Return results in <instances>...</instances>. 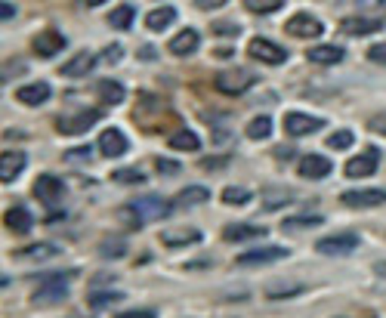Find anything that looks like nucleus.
Wrapping results in <instances>:
<instances>
[{"label": "nucleus", "mask_w": 386, "mask_h": 318, "mask_svg": "<svg viewBox=\"0 0 386 318\" xmlns=\"http://www.w3.org/2000/svg\"><path fill=\"white\" fill-rule=\"evenodd\" d=\"M72 278V269L68 272H59V275H37V281H41V288L34 291V303H62V300L68 297V288L65 281Z\"/></svg>", "instance_id": "f257e3e1"}, {"label": "nucleus", "mask_w": 386, "mask_h": 318, "mask_svg": "<svg viewBox=\"0 0 386 318\" xmlns=\"http://www.w3.org/2000/svg\"><path fill=\"white\" fill-rule=\"evenodd\" d=\"M253 81H257V77L247 72V68H229V72L216 74L213 84H216V90L226 93V96H241V93H247L253 87Z\"/></svg>", "instance_id": "f03ea898"}, {"label": "nucleus", "mask_w": 386, "mask_h": 318, "mask_svg": "<svg viewBox=\"0 0 386 318\" xmlns=\"http://www.w3.org/2000/svg\"><path fill=\"white\" fill-rule=\"evenodd\" d=\"M359 247V235L355 232H337V235H328L315 244V251L324 253V257H346Z\"/></svg>", "instance_id": "7ed1b4c3"}, {"label": "nucleus", "mask_w": 386, "mask_h": 318, "mask_svg": "<svg viewBox=\"0 0 386 318\" xmlns=\"http://www.w3.org/2000/svg\"><path fill=\"white\" fill-rule=\"evenodd\" d=\"M284 31H288L291 37L315 41V37H321V34H324V25H321L319 19H315V15H309V13H297V15H291V19H288Z\"/></svg>", "instance_id": "20e7f679"}, {"label": "nucleus", "mask_w": 386, "mask_h": 318, "mask_svg": "<svg viewBox=\"0 0 386 318\" xmlns=\"http://www.w3.org/2000/svg\"><path fill=\"white\" fill-rule=\"evenodd\" d=\"M96 121H99V112L96 108H87V112H77V114H62L56 121V130L65 136H77V133H87Z\"/></svg>", "instance_id": "39448f33"}, {"label": "nucleus", "mask_w": 386, "mask_h": 318, "mask_svg": "<svg viewBox=\"0 0 386 318\" xmlns=\"http://www.w3.org/2000/svg\"><path fill=\"white\" fill-rule=\"evenodd\" d=\"M247 53H251V59L266 62V65H281V62L288 59V53H284L278 44L266 41V37H253V41L247 44Z\"/></svg>", "instance_id": "423d86ee"}, {"label": "nucleus", "mask_w": 386, "mask_h": 318, "mask_svg": "<svg viewBox=\"0 0 386 318\" xmlns=\"http://www.w3.org/2000/svg\"><path fill=\"white\" fill-rule=\"evenodd\" d=\"M377 164H380V152L368 149V152H361V154H355V158L346 161V176H350V180H365V176L377 173Z\"/></svg>", "instance_id": "0eeeda50"}, {"label": "nucleus", "mask_w": 386, "mask_h": 318, "mask_svg": "<svg viewBox=\"0 0 386 318\" xmlns=\"http://www.w3.org/2000/svg\"><path fill=\"white\" fill-rule=\"evenodd\" d=\"M346 207H355V211H365V207H380L386 201V192L383 189H352V192H343L340 195Z\"/></svg>", "instance_id": "6e6552de"}, {"label": "nucleus", "mask_w": 386, "mask_h": 318, "mask_svg": "<svg viewBox=\"0 0 386 318\" xmlns=\"http://www.w3.org/2000/svg\"><path fill=\"white\" fill-rule=\"evenodd\" d=\"M321 127H324V121L312 118V114H303V112L284 114V130H288L291 136H312V133H319Z\"/></svg>", "instance_id": "1a4fd4ad"}, {"label": "nucleus", "mask_w": 386, "mask_h": 318, "mask_svg": "<svg viewBox=\"0 0 386 318\" xmlns=\"http://www.w3.org/2000/svg\"><path fill=\"white\" fill-rule=\"evenodd\" d=\"M278 260H288V247H253V251H244L235 263L238 266H266Z\"/></svg>", "instance_id": "9d476101"}, {"label": "nucleus", "mask_w": 386, "mask_h": 318, "mask_svg": "<svg viewBox=\"0 0 386 318\" xmlns=\"http://www.w3.org/2000/svg\"><path fill=\"white\" fill-rule=\"evenodd\" d=\"M133 207L139 213H142V220L149 223V220H164V216H170L176 211L173 204H170L167 198H158V195H149V198H136L133 201Z\"/></svg>", "instance_id": "9b49d317"}, {"label": "nucleus", "mask_w": 386, "mask_h": 318, "mask_svg": "<svg viewBox=\"0 0 386 318\" xmlns=\"http://www.w3.org/2000/svg\"><path fill=\"white\" fill-rule=\"evenodd\" d=\"M62 195H65V183L59 176L44 173L34 180V198H41L44 204H56V201H62Z\"/></svg>", "instance_id": "f8f14e48"}, {"label": "nucleus", "mask_w": 386, "mask_h": 318, "mask_svg": "<svg viewBox=\"0 0 386 318\" xmlns=\"http://www.w3.org/2000/svg\"><path fill=\"white\" fill-rule=\"evenodd\" d=\"M340 28H343V34H350V37H368V34H377V31L383 28V22L371 19V15H350V19L340 22Z\"/></svg>", "instance_id": "ddd939ff"}, {"label": "nucleus", "mask_w": 386, "mask_h": 318, "mask_svg": "<svg viewBox=\"0 0 386 318\" xmlns=\"http://www.w3.org/2000/svg\"><path fill=\"white\" fill-rule=\"evenodd\" d=\"M31 46H34V53L41 59H50V56H56L62 46H65V37H62L56 28H44L41 34L34 37V44H31Z\"/></svg>", "instance_id": "4468645a"}, {"label": "nucleus", "mask_w": 386, "mask_h": 318, "mask_svg": "<svg viewBox=\"0 0 386 318\" xmlns=\"http://www.w3.org/2000/svg\"><path fill=\"white\" fill-rule=\"evenodd\" d=\"M28 164V154L19 152V149H6L4 158H0V180L4 183H13L15 176L22 173V167Z\"/></svg>", "instance_id": "2eb2a0df"}, {"label": "nucleus", "mask_w": 386, "mask_h": 318, "mask_svg": "<svg viewBox=\"0 0 386 318\" xmlns=\"http://www.w3.org/2000/svg\"><path fill=\"white\" fill-rule=\"evenodd\" d=\"M130 145H127V136L121 133V130H114V127H108L102 130V136H99V152L105 154V158H121L124 152H127Z\"/></svg>", "instance_id": "dca6fc26"}, {"label": "nucleus", "mask_w": 386, "mask_h": 318, "mask_svg": "<svg viewBox=\"0 0 386 318\" xmlns=\"http://www.w3.org/2000/svg\"><path fill=\"white\" fill-rule=\"evenodd\" d=\"M331 170H334L331 161L321 158V154H303V158H300V173H303L306 180H324Z\"/></svg>", "instance_id": "f3484780"}, {"label": "nucleus", "mask_w": 386, "mask_h": 318, "mask_svg": "<svg viewBox=\"0 0 386 318\" xmlns=\"http://www.w3.org/2000/svg\"><path fill=\"white\" fill-rule=\"evenodd\" d=\"M198 44H201V34L195 28H182L180 34L170 41V53L173 56H192V53L198 50Z\"/></svg>", "instance_id": "a211bd4d"}, {"label": "nucleus", "mask_w": 386, "mask_h": 318, "mask_svg": "<svg viewBox=\"0 0 386 318\" xmlns=\"http://www.w3.org/2000/svg\"><path fill=\"white\" fill-rule=\"evenodd\" d=\"M15 99H19L22 105H44L46 99H50V84L34 81V84H28V87H19L15 90Z\"/></svg>", "instance_id": "6ab92c4d"}, {"label": "nucleus", "mask_w": 386, "mask_h": 318, "mask_svg": "<svg viewBox=\"0 0 386 318\" xmlns=\"http://www.w3.org/2000/svg\"><path fill=\"white\" fill-rule=\"evenodd\" d=\"M96 65V56L87 50H81L77 56H72L65 62V65L59 68V74H65V77H81V74H90V68Z\"/></svg>", "instance_id": "aec40b11"}, {"label": "nucleus", "mask_w": 386, "mask_h": 318, "mask_svg": "<svg viewBox=\"0 0 386 318\" xmlns=\"http://www.w3.org/2000/svg\"><path fill=\"white\" fill-rule=\"evenodd\" d=\"M262 235H266V229L251 226V223H232V226L222 229L226 241H253V238H262Z\"/></svg>", "instance_id": "412c9836"}, {"label": "nucleus", "mask_w": 386, "mask_h": 318, "mask_svg": "<svg viewBox=\"0 0 386 318\" xmlns=\"http://www.w3.org/2000/svg\"><path fill=\"white\" fill-rule=\"evenodd\" d=\"M4 223H6V229H10V232L22 235V232H31V226H34V216H31L25 207H10V211L4 213Z\"/></svg>", "instance_id": "4be33fe9"}, {"label": "nucleus", "mask_w": 386, "mask_h": 318, "mask_svg": "<svg viewBox=\"0 0 386 318\" xmlns=\"http://www.w3.org/2000/svg\"><path fill=\"white\" fill-rule=\"evenodd\" d=\"M201 232L198 229H167L161 232V244L164 247H182V244H198Z\"/></svg>", "instance_id": "5701e85b"}, {"label": "nucleus", "mask_w": 386, "mask_h": 318, "mask_svg": "<svg viewBox=\"0 0 386 318\" xmlns=\"http://www.w3.org/2000/svg\"><path fill=\"white\" fill-rule=\"evenodd\" d=\"M306 56H309V62H315V65H337V62L343 59V46H337V44L312 46Z\"/></svg>", "instance_id": "b1692460"}, {"label": "nucleus", "mask_w": 386, "mask_h": 318, "mask_svg": "<svg viewBox=\"0 0 386 318\" xmlns=\"http://www.w3.org/2000/svg\"><path fill=\"white\" fill-rule=\"evenodd\" d=\"M207 198H211V192H207L204 185H189V189H182L180 195H176L173 207H180V211H185V207H198V204H204Z\"/></svg>", "instance_id": "393cba45"}, {"label": "nucleus", "mask_w": 386, "mask_h": 318, "mask_svg": "<svg viewBox=\"0 0 386 318\" xmlns=\"http://www.w3.org/2000/svg\"><path fill=\"white\" fill-rule=\"evenodd\" d=\"M50 257H59V247L50 244V241H41V244H31V247L15 251V260H50Z\"/></svg>", "instance_id": "a878e982"}, {"label": "nucleus", "mask_w": 386, "mask_h": 318, "mask_svg": "<svg viewBox=\"0 0 386 318\" xmlns=\"http://www.w3.org/2000/svg\"><path fill=\"white\" fill-rule=\"evenodd\" d=\"M176 22V10L173 6H158V10H152L145 15V28L149 31H164L167 25H173Z\"/></svg>", "instance_id": "bb28decb"}, {"label": "nucleus", "mask_w": 386, "mask_h": 318, "mask_svg": "<svg viewBox=\"0 0 386 318\" xmlns=\"http://www.w3.org/2000/svg\"><path fill=\"white\" fill-rule=\"evenodd\" d=\"M297 293H303V284L300 281H272L266 288L269 300H291V297H297Z\"/></svg>", "instance_id": "cd10ccee"}, {"label": "nucleus", "mask_w": 386, "mask_h": 318, "mask_svg": "<svg viewBox=\"0 0 386 318\" xmlns=\"http://www.w3.org/2000/svg\"><path fill=\"white\" fill-rule=\"evenodd\" d=\"M96 90H99V96H102L108 105H121L124 99H127V90H124L118 81H99Z\"/></svg>", "instance_id": "c85d7f7f"}, {"label": "nucleus", "mask_w": 386, "mask_h": 318, "mask_svg": "<svg viewBox=\"0 0 386 318\" xmlns=\"http://www.w3.org/2000/svg\"><path fill=\"white\" fill-rule=\"evenodd\" d=\"M133 19H136V10H133L130 4H124V6H118V10L108 13V25H112V28H121V31L133 25Z\"/></svg>", "instance_id": "c756f323"}, {"label": "nucleus", "mask_w": 386, "mask_h": 318, "mask_svg": "<svg viewBox=\"0 0 386 318\" xmlns=\"http://www.w3.org/2000/svg\"><path fill=\"white\" fill-rule=\"evenodd\" d=\"M121 300H124L121 291H96V288L90 291V306L93 309H108V306L121 303Z\"/></svg>", "instance_id": "7c9ffc66"}, {"label": "nucleus", "mask_w": 386, "mask_h": 318, "mask_svg": "<svg viewBox=\"0 0 386 318\" xmlns=\"http://www.w3.org/2000/svg\"><path fill=\"white\" fill-rule=\"evenodd\" d=\"M170 145H173V149H182V152H198L201 149V139L192 133V130H180V133H173L170 136Z\"/></svg>", "instance_id": "2f4dec72"}, {"label": "nucleus", "mask_w": 386, "mask_h": 318, "mask_svg": "<svg viewBox=\"0 0 386 318\" xmlns=\"http://www.w3.org/2000/svg\"><path fill=\"white\" fill-rule=\"evenodd\" d=\"M247 136L251 139H269L272 136V118H266V114L253 118L251 124H247Z\"/></svg>", "instance_id": "473e14b6"}, {"label": "nucleus", "mask_w": 386, "mask_h": 318, "mask_svg": "<svg viewBox=\"0 0 386 318\" xmlns=\"http://www.w3.org/2000/svg\"><path fill=\"white\" fill-rule=\"evenodd\" d=\"M251 198H253V195H251L247 189H241V185H226V189H222V201H226V204L241 207V204H247Z\"/></svg>", "instance_id": "72a5a7b5"}, {"label": "nucleus", "mask_w": 386, "mask_h": 318, "mask_svg": "<svg viewBox=\"0 0 386 318\" xmlns=\"http://www.w3.org/2000/svg\"><path fill=\"white\" fill-rule=\"evenodd\" d=\"M118 216L124 220V226H130L133 232H136V229H142V223H145V220H142V213H139L133 204H130V207H121V211H118Z\"/></svg>", "instance_id": "f704fd0d"}, {"label": "nucleus", "mask_w": 386, "mask_h": 318, "mask_svg": "<svg viewBox=\"0 0 386 318\" xmlns=\"http://www.w3.org/2000/svg\"><path fill=\"white\" fill-rule=\"evenodd\" d=\"M284 0H247V10L251 13H275L281 10Z\"/></svg>", "instance_id": "c9c22d12"}, {"label": "nucleus", "mask_w": 386, "mask_h": 318, "mask_svg": "<svg viewBox=\"0 0 386 318\" xmlns=\"http://www.w3.org/2000/svg\"><path fill=\"white\" fill-rule=\"evenodd\" d=\"M321 216H293V220H288V223H284V226H288V229H315V226H321Z\"/></svg>", "instance_id": "e433bc0d"}, {"label": "nucleus", "mask_w": 386, "mask_h": 318, "mask_svg": "<svg viewBox=\"0 0 386 318\" xmlns=\"http://www.w3.org/2000/svg\"><path fill=\"white\" fill-rule=\"evenodd\" d=\"M127 253V247H124V241H118V238H108V241H102V257L108 260H118Z\"/></svg>", "instance_id": "4c0bfd02"}, {"label": "nucleus", "mask_w": 386, "mask_h": 318, "mask_svg": "<svg viewBox=\"0 0 386 318\" xmlns=\"http://www.w3.org/2000/svg\"><path fill=\"white\" fill-rule=\"evenodd\" d=\"M352 139H355L352 130H337V133L328 139V149H350Z\"/></svg>", "instance_id": "58836bf2"}, {"label": "nucleus", "mask_w": 386, "mask_h": 318, "mask_svg": "<svg viewBox=\"0 0 386 318\" xmlns=\"http://www.w3.org/2000/svg\"><path fill=\"white\" fill-rule=\"evenodd\" d=\"M213 34H220V37H238V34H241V25H235V22H213Z\"/></svg>", "instance_id": "ea45409f"}, {"label": "nucleus", "mask_w": 386, "mask_h": 318, "mask_svg": "<svg viewBox=\"0 0 386 318\" xmlns=\"http://www.w3.org/2000/svg\"><path fill=\"white\" fill-rule=\"evenodd\" d=\"M114 180H118V183H145V176L139 173V170L124 167V170H114Z\"/></svg>", "instance_id": "a19ab883"}, {"label": "nucleus", "mask_w": 386, "mask_h": 318, "mask_svg": "<svg viewBox=\"0 0 386 318\" xmlns=\"http://www.w3.org/2000/svg\"><path fill=\"white\" fill-rule=\"evenodd\" d=\"M154 167H158L164 176H173V173H180V164H176V161H167V158H158V161H154Z\"/></svg>", "instance_id": "79ce46f5"}, {"label": "nucleus", "mask_w": 386, "mask_h": 318, "mask_svg": "<svg viewBox=\"0 0 386 318\" xmlns=\"http://www.w3.org/2000/svg\"><path fill=\"white\" fill-rule=\"evenodd\" d=\"M368 59H371V62H377V65H386V44L371 46V50H368Z\"/></svg>", "instance_id": "37998d69"}, {"label": "nucleus", "mask_w": 386, "mask_h": 318, "mask_svg": "<svg viewBox=\"0 0 386 318\" xmlns=\"http://www.w3.org/2000/svg\"><path fill=\"white\" fill-rule=\"evenodd\" d=\"M220 6H226V0H198V10H204V13L220 10Z\"/></svg>", "instance_id": "c03bdc74"}, {"label": "nucleus", "mask_w": 386, "mask_h": 318, "mask_svg": "<svg viewBox=\"0 0 386 318\" xmlns=\"http://www.w3.org/2000/svg\"><path fill=\"white\" fill-rule=\"evenodd\" d=\"M114 318H154V312H152V309H133V312H121Z\"/></svg>", "instance_id": "a18cd8bd"}, {"label": "nucleus", "mask_w": 386, "mask_h": 318, "mask_svg": "<svg viewBox=\"0 0 386 318\" xmlns=\"http://www.w3.org/2000/svg\"><path fill=\"white\" fill-rule=\"evenodd\" d=\"M121 56H124L121 46H118V44H112V46H108V53H102V62H118Z\"/></svg>", "instance_id": "49530a36"}, {"label": "nucleus", "mask_w": 386, "mask_h": 318, "mask_svg": "<svg viewBox=\"0 0 386 318\" xmlns=\"http://www.w3.org/2000/svg\"><path fill=\"white\" fill-rule=\"evenodd\" d=\"M371 130H377V133H386V112L377 114V118L371 121Z\"/></svg>", "instance_id": "de8ad7c7"}, {"label": "nucleus", "mask_w": 386, "mask_h": 318, "mask_svg": "<svg viewBox=\"0 0 386 318\" xmlns=\"http://www.w3.org/2000/svg\"><path fill=\"white\" fill-rule=\"evenodd\" d=\"M87 149H90V145H84L81 152H68L65 158H68V161H77V158H81V161H87V158H90V152H87Z\"/></svg>", "instance_id": "09e8293b"}, {"label": "nucleus", "mask_w": 386, "mask_h": 318, "mask_svg": "<svg viewBox=\"0 0 386 318\" xmlns=\"http://www.w3.org/2000/svg\"><path fill=\"white\" fill-rule=\"evenodd\" d=\"M13 15H15V6L13 4H6V0H4V6H0V19H13Z\"/></svg>", "instance_id": "8fccbe9b"}, {"label": "nucleus", "mask_w": 386, "mask_h": 318, "mask_svg": "<svg viewBox=\"0 0 386 318\" xmlns=\"http://www.w3.org/2000/svg\"><path fill=\"white\" fill-rule=\"evenodd\" d=\"M84 6H99V4H105V0H81Z\"/></svg>", "instance_id": "3c124183"}, {"label": "nucleus", "mask_w": 386, "mask_h": 318, "mask_svg": "<svg viewBox=\"0 0 386 318\" xmlns=\"http://www.w3.org/2000/svg\"><path fill=\"white\" fill-rule=\"evenodd\" d=\"M377 272H380V275H386V263H377Z\"/></svg>", "instance_id": "603ef678"}, {"label": "nucleus", "mask_w": 386, "mask_h": 318, "mask_svg": "<svg viewBox=\"0 0 386 318\" xmlns=\"http://www.w3.org/2000/svg\"><path fill=\"white\" fill-rule=\"evenodd\" d=\"M359 4H377V0H359Z\"/></svg>", "instance_id": "864d4df0"}]
</instances>
